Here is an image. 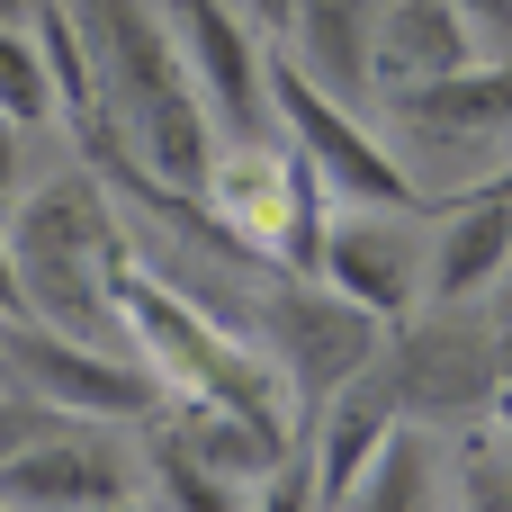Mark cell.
I'll return each mask as SVG.
<instances>
[{"label": "cell", "mask_w": 512, "mask_h": 512, "mask_svg": "<svg viewBox=\"0 0 512 512\" xmlns=\"http://www.w3.org/2000/svg\"><path fill=\"white\" fill-rule=\"evenodd\" d=\"M387 108H396L405 135H450V144H459V135H468V144H477V135H504L512 126V54L504 63H477V54H468V63H450V72L396 90Z\"/></svg>", "instance_id": "cell-13"}, {"label": "cell", "mask_w": 512, "mask_h": 512, "mask_svg": "<svg viewBox=\"0 0 512 512\" xmlns=\"http://www.w3.org/2000/svg\"><path fill=\"white\" fill-rule=\"evenodd\" d=\"M261 333H270V369L297 387L306 414H315L351 369H369L378 342H387V324H378L369 306H351L342 288H306L297 270H279V288L261 297Z\"/></svg>", "instance_id": "cell-7"}, {"label": "cell", "mask_w": 512, "mask_h": 512, "mask_svg": "<svg viewBox=\"0 0 512 512\" xmlns=\"http://www.w3.org/2000/svg\"><path fill=\"white\" fill-rule=\"evenodd\" d=\"M27 9H36V0H0V27H9V18H27Z\"/></svg>", "instance_id": "cell-25"}, {"label": "cell", "mask_w": 512, "mask_h": 512, "mask_svg": "<svg viewBox=\"0 0 512 512\" xmlns=\"http://www.w3.org/2000/svg\"><path fill=\"white\" fill-rule=\"evenodd\" d=\"M0 117H9L18 135L54 126V81H45V54H36L27 18H9V27H0Z\"/></svg>", "instance_id": "cell-18"}, {"label": "cell", "mask_w": 512, "mask_h": 512, "mask_svg": "<svg viewBox=\"0 0 512 512\" xmlns=\"http://www.w3.org/2000/svg\"><path fill=\"white\" fill-rule=\"evenodd\" d=\"M459 9H468L486 36H504V45H512V0H459Z\"/></svg>", "instance_id": "cell-20"}, {"label": "cell", "mask_w": 512, "mask_h": 512, "mask_svg": "<svg viewBox=\"0 0 512 512\" xmlns=\"http://www.w3.org/2000/svg\"><path fill=\"white\" fill-rule=\"evenodd\" d=\"M270 117H279L288 153L324 180V198H342V207H414V171H405L306 63H270Z\"/></svg>", "instance_id": "cell-5"}, {"label": "cell", "mask_w": 512, "mask_h": 512, "mask_svg": "<svg viewBox=\"0 0 512 512\" xmlns=\"http://www.w3.org/2000/svg\"><path fill=\"white\" fill-rule=\"evenodd\" d=\"M9 198H18V126L0 117V207H9Z\"/></svg>", "instance_id": "cell-21"}, {"label": "cell", "mask_w": 512, "mask_h": 512, "mask_svg": "<svg viewBox=\"0 0 512 512\" xmlns=\"http://www.w3.org/2000/svg\"><path fill=\"white\" fill-rule=\"evenodd\" d=\"M315 423H324V441H315V459H306V495H315V504H351L369 450H378L387 423H396V378H387L378 360L351 369V378L333 387V405H315Z\"/></svg>", "instance_id": "cell-11"}, {"label": "cell", "mask_w": 512, "mask_h": 512, "mask_svg": "<svg viewBox=\"0 0 512 512\" xmlns=\"http://www.w3.org/2000/svg\"><path fill=\"white\" fill-rule=\"evenodd\" d=\"M234 9H252V27H288V0H234Z\"/></svg>", "instance_id": "cell-23"}, {"label": "cell", "mask_w": 512, "mask_h": 512, "mask_svg": "<svg viewBox=\"0 0 512 512\" xmlns=\"http://www.w3.org/2000/svg\"><path fill=\"white\" fill-rule=\"evenodd\" d=\"M54 423H72V414H54V405H36L27 387H0V459H9V450H27V441H45Z\"/></svg>", "instance_id": "cell-19"}, {"label": "cell", "mask_w": 512, "mask_h": 512, "mask_svg": "<svg viewBox=\"0 0 512 512\" xmlns=\"http://www.w3.org/2000/svg\"><path fill=\"white\" fill-rule=\"evenodd\" d=\"M216 216H234V243L261 261V270H297L315 279V234H324V180L279 153V144H243V153H216L207 162V189Z\"/></svg>", "instance_id": "cell-6"}, {"label": "cell", "mask_w": 512, "mask_h": 512, "mask_svg": "<svg viewBox=\"0 0 512 512\" xmlns=\"http://www.w3.org/2000/svg\"><path fill=\"white\" fill-rule=\"evenodd\" d=\"M423 261H432V234L414 225V207H351V216H333L315 234V279L342 288L351 306H369L378 324L414 315Z\"/></svg>", "instance_id": "cell-9"}, {"label": "cell", "mask_w": 512, "mask_h": 512, "mask_svg": "<svg viewBox=\"0 0 512 512\" xmlns=\"http://www.w3.org/2000/svg\"><path fill=\"white\" fill-rule=\"evenodd\" d=\"M0 243H9L18 315H36L54 333H81V342H117V315H108L117 225H108V198H99L90 171H63L36 198H9L0 207Z\"/></svg>", "instance_id": "cell-3"}, {"label": "cell", "mask_w": 512, "mask_h": 512, "mask_svg": "<svg viewBox=\"0 0 512 512\" xmlns=\"http://www.w3.org/2000/svg\"><path fill=\"white\" fill-rule=\"evenodd\" d=\"M351 504H432V441L414 423H387V441L369 450Z\"/></svg>", "instance_id": "cell-17"}, {"label": "cell", "mask_w": 512, "mask_h": 512, "mask_svg": "<svg viewBox=\"0 0 512 512\" xmlns=\"http://www.w3.org/2000/svg\"><path fill=\"white\" fill-rule=\"evenodd\" d=\"M387 378H396V414L414 405V414H432V423H468L486 396H495V351L486 342H468V333H423V342H405L396 360H387Z\"/></svg>", "instance_id": "cell-14"}, {"label": "cell", "mask_w": 512, "mask_h": 512, "mask_svg": "<svg viewBox=\"0 0 512 512\" xmlns=\"http://www.w3.org/2000/svg\"><path fill=\"white\" fill-rule=\"evenodd\" d=\"M486 405H495V423H504V450H512V369L495 378V396H486Z\"/></svg>", "instance_id": "cell-22"}, {"label": "cell", "mask_w": 512, "mask_h": 512, "mask_svg": "<svg viewBox=\"0 0 512 512\" xmlns=\"http://www.w3.org/2000/svg\"><path fill=\"white\" fill-rule=\"evenodd\" d=\"M90 81H99V126L108 144L135 153V180L198 198L207 162H216V126L189 90V63L171 45V18H153L144 0H72Z\"/></svg>", "instance_id": "cell-1"}, {"label": "cell", "mask_w": 512, "mask_h": 512, "mask_svg": "<svg viewBox=\"0 0 512 512\" xmlns=\"http://www.w3.org/2000/svg\"><path fill=\"white\" fill-rule=\"evenodd\" d=\"M108 315H117V342H126L180 405H225V414H252V423H270V432H288L270 351H252L243 333H225L198 297L162 288V279L126 252V234H117V252H108Z\"/></svg>", "instance_id": "cell-2"}, {"label": "cell", "mask_w": 512, "mask_h": 512, "mask_svg": "<svg viewBox=\"0 0 512 512\" xmlns=\"http://www.w3.org/2000/svg\"><path fill=\"white\" fill-rule=\"evenodd\" d=\"M512 261V207L504 198H459L450 216H441V234H432V261H423V297H441V306H468L477 288H495Z\"/></svg>", "instance_id": "cell-15"}, {"label": "cell", "mask_w": 512, "mask_h": 512, "mask_svg": "<svg viewBox=\"0 0 512 512\" xmlns=\"http://www.w3.org/2000/svg\"><path fill=\"white\" fill-rule=\"evenodd\" d=\"M468 54H477V18L459 0H387L378 27H369V81L387 99L450 72V63H468Z\"/></svg>", "instance_id": "cell-12"}, {"label": "cell", "mask_w": 512, "mask_h": 512, "mask_svg": "<svg viewBox=\"0 0 512 512\" xmlns=\"http://www.w3.org/2000/svg\"><path fill=\"white\" fill-rule=\"evenodd\" d=\"M171 45L189 63V90L207 108V126H225L234 144H261L270 117V54L252 36V18L234 0H171Z\"/></svg>", "instance_id": "cell-8"}, {"label": "cell", "mask_w": 512, "mask_h": 512, "mask_svg": "<svg viewBox=\"0 0 512 512\" xmlns=\"http://www.w3.org/2000/svg\"><path fill=\"white\" fill-rule=\"evenodd\" d=\"M135 495H144V468L81 423H54L45 441L0 459V504H135Z\"/></svg>", "instance_id": "cell-10"}, {"label": "cell", "mask_w": 512, "mask_h": 512, "mask_svg": "<svg viewBox=\"0 0 512 512\" xmlns=\"http://www.w3.org/2000/svg\"><path fill=\"white\" fill-rule=\"evenodd\" d=\"M378 9L387 0H288V36H297L306 72L333 99H351L369 81V27H378Z\"/></svg>", "instance_id": "cell-16"}, {"label": "cell", "mask_w": 512, "mask_h": 512, "mask_svg": "<svg viewBox=\"0 0 512 512\" xmlns=\"http://www.w3.org/2000/svg\"><path fill=\"white\" fill-rule=\"evenodd\" d=\"M0 387H27L36 405H54L72 423H144L171 405V387L126 342H81L36 315H0Z\"/></svg>", "instance_id": "cell-4"}, {"label": "cell", "mask_w": 512, "mask_h": 512, "mask_svg": "<svg viewBox=\"0 0 512 512\" xmlns=\"http://www.w3.org/2000/svg\"><path fill=\"white\" fill-rule=\"evenodd\" d=\"M477 198H504V207H512V162L495 171V180H477Z\"/></svg>", "instance_id": "cell-24"}]
</instances>
